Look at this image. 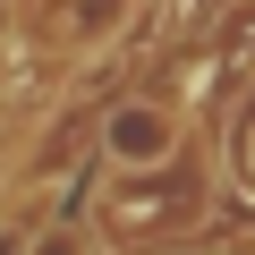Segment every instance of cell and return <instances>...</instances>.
<instances>
[{
  "mask_svg": "<svg viewBox=\"0 0 255 255\" xmlns=\"http://www.w3.org/2000/svg\"><path fill=\"white\" fill-rule=\"evenodd\" d=\"M102 153H111L119 170H162V162L179 153V111H170V102H119V111L102 119Z\"/></svg>",
  "mask_w": 255,
  "mask_h": 255,
  "instance_id": "6da1fadb",
  "label": "cell"
},
{
  "mask_svg": "<svg viewBox=\"0 0 255 255\" xmlns=\"http://www.w3.org/2000/svg\"><path fill=\"white\" fill-rule=\"evenodd\" d=\"M34 255H94V238H85V230H43Z\"/></svg>",
  "mask_w": 255,
  "mask_h": 255,
  "instance_id": "7a4b0ae2",
  "label": "cell"
}]
</instances>
